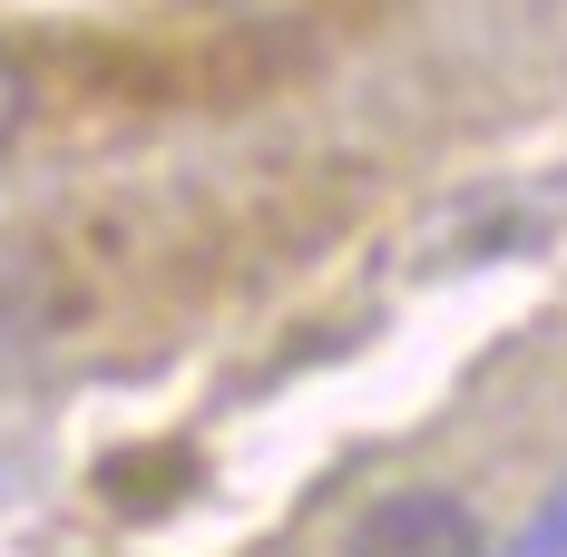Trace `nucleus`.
<instances>
[{
  "mask_svg": "<svg viewBox=\"0 0 567 557\" xmlns=\"http://www.w3.org/2000/svg\"><path fill=\"white\" fill-rule=\"evenodd\" d=\"M50 323H59L50 275H40V265H0V372L30 362V352L50 342Z\"/></svg>",
  "mask_w": 567,
  "mask_h": 557,
  "instance_id": "2",
  "label": "nucleus"
},
{
  "mask_svg": "<svg viewBox=\"0 0 567 557\" xmlns=\"http://www.w3.org/2000/svg\"><path fill=\"white\" fill-rule=\"evenodd\" d=\"M30 109H40V79H30V69H20V59L0 50V147H10V137H20V127H30Z\"/></svg>",
  "mask_w": 567,
  "mask_h": 557,
  "instance_id": "3",
  "label": "nucleus"
},
{
  "mask_svg": "<svg viewBox=\"0 0 567 557\" xmlns=\"http://www.w3.org/2000/svg\"><path fill=\"white\" fill-rule=\"evenodd\" d=\"M342 557H480V508L451 489H392L352 518Z\"/></svg>",
  "mask_w": 567,
  "mask_h": 557,
  "instance_id": "1",
  "label": "nucleus"
}]
</instances>
